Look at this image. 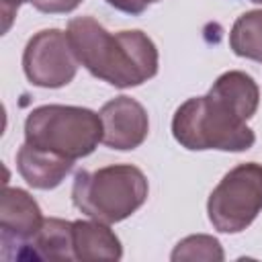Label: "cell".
Instances as JSON below:
<instances>
[{
  "instance_id": "1",
  "label": "cell",
  "mask_w": 262,
  "mask_h": 262,
  "mask_svg": "<svg viewBox=\"0 0 262 262\" xmlns=\"http://www.w3.org/2000/svg\"><path fill=\"white\" fill-rule=\"evenodd\" d=\"M66 33L80 66L115 88H133L158 74V47L143 31L108 33L96 18L78 16Z\"/></svg>"
},
{
  "instance_id": "2",
  "label": "cell",
  "mask_w": 262,
  "mask_h": 262,
  "mask_svg": "<svg viewBox=\"0 0 262 262\" xmlns=\"http://www.w3.org/2000/svg\"><path fill=\"white\" fill-rule=\"evenodd\" d=\"M147 194L145 174L131 164H113L94 172L80 170L72 184L74 207L86 217L108 225L131 217L143 207Z\"/></svg>"
},
{
  "instance_id": "3",
  "label": "cell",
  "mask_w": 262,
  "mask_h": 262,
  "mask_svg": "<svg viewBox=\"0 0 262 262\" xmlns=\"http://www.w3.org/2000/svg\"><path fill=\"white\" fill-rule=\"evenodd\" d=\"M172 135L190 151H246L256 141L246 121L209 92L188 98L176 108L172 117Z\"/></svg>"
},
{
  "instance_id": "4",
  "label": "cell",
  "mask_w": 262,
  "mask_h": 262,
  "mask_svg": "<svg viewBox=\"0 0 262 262\" xmlns=\"http://www.w3.org/2000/svg\"><path fill=\"white\" fill-rule=\"evenodd\" d=\"M25 141L76 162L102 143V121L98 113L84 106L43 104L29 113Z\"/></svg>"
},
{
  "instance_id": "5",
  "label": "cell",
  "mask_w": 262,
  "mask_h": 262,
  "mask_svg": "<svg viewBox=\"0 0 262 262\" xmlns=\"http://www.w3.org/2000/svg\"><path fill=\"white\" fill-rule=\"evenodd\" d=\"M262 211V164L246 162L231 168L207 201L211 225L221 233H239Z\"/></svg>"
},
{
  "instance_id": "6",
  "label": "cell",
  "mask_w": 262,
  "mask_h": 262,
  "mask_svg": "<svg viewBox=\"0 0 262 262\" xmlns=\"http://www.w3.org/2000/svg\"><path fill=\"white\" fill-rule=\"evenodd\" d=\"M78 57L70 45L68 33L43 29L35 33L23 51V70L31 84L39 88L68 86L78 72Z\"/></svg>"
},
{
  "instance_id": "7",
  "label": "cell",
  "mask_w": 262,
  "mask_h": 262,
  "mask_svg": "<svg viewBox=\"0 0 262 262\" xmlns=\"http://www.w3.org/2000/svg\"><path fill=\"white\" fill-rule=\"evenodd\" d=\"M45 217L37 201L23 188L4 186L0 205V242L2 254L14 248L12 258H20L23 250L33 242V237L43 227Z\"/></svg>"
},
{
  "instance_id": "8",
  "label": "cell",
  "mask_w": 262,
  "mask_h": 262,
  "mask_svg": "<svg viewBox=\"0 0 262 262\" xmlns=\"http://www.w3.org/2000/svg\"><path fill=\"white\" fill-rule=\"evenodd\" d=\"M102 143L111 149L129 151L139 147L149 133V117L141 102L131 96H115L100 108Z\"/></svg>"
},
{
  "instance_id": "9",
  "label": "cell",
  "mask_w": 262,
  "mask_h": 262,
  "mask_svg": "<svg viewBox=\"0 0 262 262\" xmlns=\"http://www.w3.org/2000/svg\"><path fill=\"white\" fill-rule=\"evenodd\" d=\"M74 160L63 158L59 154L41 149L31 143H23L16 151V170L23 180L39 190H49L61 184V180L70 174Z\"/></svg>"
},
{
  "instance_id": "10",
  "label": "cell",
  "mask_w": 262,
  "mask_h": 262,
  "mask_svg": "<svg viewBox=\"0 0 262 262\" xmlns=\"http://www.w3.org/2000/svg\"><path fill=\"white\" fill-rule=\"evenodd\" d=\"M72 244L76 260H121L123 248L108 223L96 219L72 221Z\"/></svg>"
},
{
  "instance_id": "11",
  "label": "cell",
  "mask_w": 262,
  "mask_h": 262,
  "mask_svg": "<svg viewBox=\"0 0 262 262\" xmlns=\"http://www.w3.org/2000/svg\"><path fill=\"white\" fill-rule=\"evenodd\" d=\"M209 94L225 102L239 119L250 121L260 104V88L254 82V78L239 70H229L221 74L213 86L209 88Z\"/></svg>"
},
{
  "instance_id": "12",
  "label": "cell",
  "mask_w": 262,
  "mask_h": 262,
  "mask_svg": "<svg viewBox=\"0 0 262 262\" xmlns=\"http://www.w3.org/2000/svg\"><path fill=\"white\" fill-rule=\"evenodd\" d=\"M20 258L37 260H76L72 244V221L49 217L43 227L33 237V242L23 250Z\"/></svg>"
},
{
  "instance_id": "13",
  "label": "cell",
  "mask_w": 262,
  "mask_h": 262,
  "mask_svg": "<svg viewBox=\"0 0 262 262\" xmlns=\"http://www.w3.org/2000/svg\"><path fill=\"white\" fill-rule=\"evenodd\" d=\"M229 47L237 57L262 61V8L237 16L229 31Z\"/></svg>"
},
{
  "instance_id": "14",
  "label": "cell",
  "mask_w": 262,
  "mask_h": 262,
  "mask_svg": "<svg viewBox=\"0 0 262 262\" xmlns=\"http://www.w3.org/2000/svg\"><path fill=\"white\" fill-rule=\"evenodd\" d=\"M225 258L223 248L217 237L207 235V233H196L180 239L176 248L170 254L172 262L180 260H205V262H221Z\"/></svg>"
},
{
  "instance_id": "15",
  "label": "cell",
  "mask_w": 262,
  "mask_h": 262,
  "mask_svg": "<svg viewBox=\"0 0 262 262\" xmlns=\"http://www.w3.org/2000/svg\"><path fill=\"white\" fill-rule=\"evenodd\" d=\"M84 0H33L31 4L45 14H66L76 10Z\"/></svg>"
},
{
  "instance_id": "16",
  "label": "cell",
  "mask_w": 262,
  "mask_h": 262,
  "mask_svg": "<svg viewBox=\"0 0 262 262\" xmlns=\"http://www.w3.org/2000/svg\"><path fill=\"white\" fill-rule=\"evenodd\" d=\"M106 4L113 6V8H117V10H121V12H125V14L135 16V14L145 12V8L151 2L149 0H106Z\"/></svg>"
},
{
  "instance_id": "17",
  "label": "cell",
  "mask_w": 262,
  "mask_h": 262,
  "mask_svg": "<svg viewBox=\"0 0 262 262\" xmlns=\"http://www.w3.org/2000/svg\"><path fill=\"white\" fill-rule=\"evenodd\" d=\"M25 2H33V0H0V12H2V31L6 33L14 20L16 10L25 4Z\"/></svg>"
},
{
  "instance_id": "18",
  "label": "cell",
  "mask_w": 262,
  "mask_h": 262,
  "mask_svg": "<svg viewBox=\"0 0 262 262\" xmlns=\"http://www.w3.org/2000/svg\"><path fill=\"white\" fill-rule=\"evenodd\" d=\"M250 2H256V4H262V0H250Z\"/></svg>"
},
{
  "instance_id": "19",
  "label": "cell",
  "mask_w": 262,
  "mask_h": 262,
  "mask_svg": "<svg viewBox=\"0 0 262 262\" xmlns=\"http://www.w3.org/2000/svg\"><path fill=\"white\" fill-rule=\"evenodd\" d=\"M149 2H158V0H149Z\"/></svg>"
}]
</instances>
